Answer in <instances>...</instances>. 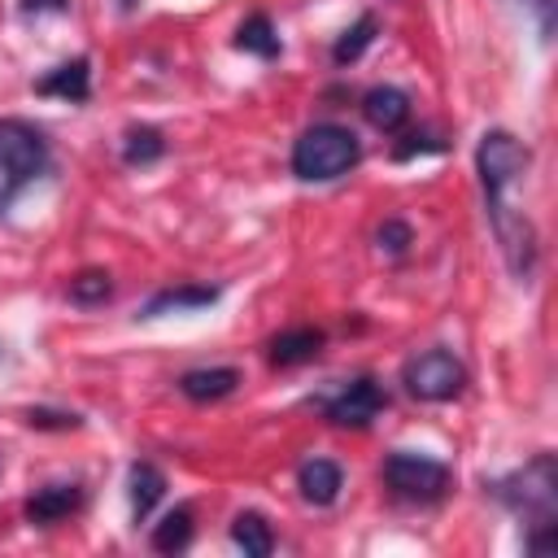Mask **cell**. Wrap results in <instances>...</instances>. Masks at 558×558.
Returning <instances> with one entry per match:
<instances>
[{
    "instance_id": "3957f363",
    "label": "cell",
    "mask_w": 558,
    "mask_h": 558,
    "mask_svg": "<svg viewBox=\"0 0 558 558\" xmlns=\"http://www.w3.org/2000/svg\"><path fill=\"white\" fill-rule=\"evenodd\" d=\"M488 493L501 506H510L514 514H523L527 523H554V510H558V466H554V453H536L527 466L493 480Z\"/></svg>"
},
{
    "instance_id": "7402d4cb",
    "label": "cell",
    "mask_w": 558,
    "mask_h": 558,
    "mask_svg": "<svg viewBox=\"0 0 558 558\" xmlns=\"http://www.w3.org/2000/svg\"><path fill=\"white\" fill-rule=\"evenodd\" d=\"M22 418L31 427H39V432H74V427H83V418L74 410H48V405H31Z\"/></svg>"
},
{
    "instance_id": "d6986e66",
    "label": "cell",
    "mask_w": 558,
    "mask_h": 558,
    "mask_svg": "<svg viewBox=\"0 0 558 558\" xmlns=\"http://www.w3.org/2000/svg\"><path fill=\"white\" fill-rule=\"evenodd\" d=\"M157 157H166V135L157 126H126V135H122V161L126 166H153Z\"/></svg>"
},
{
    "instance_id": "4fadbf2b",
    "label": "cell",
    "mask_w": 558,
    "mask_h": 558,
    "mask_svg": "<svg viewBox=\"0 0 558 558\" xmlns=\"http://www.w3.org/2000/svg\"><path fill=\"white\" fill-rule=\"evenodd\" d=\"M296 488L310 506H331L344 488V471L331 462V458H305L296 466Z\"/></svg>"
},
{
    "instance_id": "9a60e30c",
    "label": "cell",
    "mask_w": 558,
    "mask_h": 558,
    "mask_svg": "<svg viewBox=\"0 0 558 558\" xmlns=\"http://www.w3.org/2000/svg\"><path fill=\"white\" fill-rule=\"evenodd\" d=\"M126 488H131V519L144 523V519L157 510V501L166 497V475H161L153 462H131Z\"/></svg>"
},
{
    "instance_id": "277c9868",
    "label": "cell",
    "mask_w": 558,
    "mask_h": 558,
    "mask_svg": "<svg viewBox=\"0 0 558 558\" xmlns=\"http://www.w3.org/2000/svg\"><path fill=\"white\" fill-rule=\"evenodd\" d=\"M401 384L414 401L440 405V401H453L466 388V366L449 349H423L401 366Z\"/></svg>"
},
{
    "instance_id": "603a6c76",
    "label": "cell",
    "mask_w": 558,
    "mask_h": 558,
    "mask_svg": "<svg viewBox=\"0 0 558 558\" xmlns=\"http://www.w3.org/2000/svg\"><path fill=\"white\" fill-rule=\"evenodd\" d=\"M375 240H379V248H384V253L401 257V253L414 244V231H410V222H401V218H384V222H379V231H375Z\"/></svg>"
},
{
    "instance_id": "7c38bea8",
    "label": "cell",
    "mask_w": 558,
    "mask_h": 558,
    "mask_svg": "<svg viewBox=\"0 0 558 558\" xmlns=\"http://www.w3.org/2000/svg\"><path fill=\"white\" fill-rule=\"evenodd\" d=\"M240 371L235 366H196V371H183L179 375V392L187 397V401H222V397H231L235 388H240Z\"/></svg>"
},
{
    "instance_id": "6da1fadb",
    "label": "cell",
    "mask_w": 558,
    "mask_h": 558,
    "mask_svg": "<svg viewBox=\"0 0 558 558\" xmlns=\"http://www.w3.org/2000/svg\"><path fill=\"white\" fill-rule=\"evenodd\" d=\"M362 157V144L349 126L340 122H314L296 135L292 144V174L305 179V183H327V179H340L357 166Z\"/></svg>"
},
{
    "instance_id": "ba28073f",
    "label": "cell",
    "mask_w": 558,
    "mask_h": 558,
    "mask_svg": "<svg viewBox=\"0 0 558 558\" xmlns=\"http://www.w3.org/2000/svg\"><path fill=\"white\" fill-rule=\"evenodd\" d=\"M78 506H83V484H44V488H35V493L26 497L22 514H26V523L48 527V523L70 519Z\"/></svg>"
},
{
    "instance_id": "9c48e42d",
    "label": "cell",
    "mask_w": 558,
    "mask_h": 558,
    "mask_svg": "<svg viewBox=\"0 0 558 558\" xmlns=\"http://www.w3.org/2000/svg\"><path fill=\"white\" fill-rule=\"evenodd\" d=\"M35 92L39 96H61L70 105H83L92 96V61L87 57H74V61H61L52 65L48 74L35 78Z\"/></svg>"
},
{
    "instance_id": "8992f818",
    "label": "cell",
    "mask_w": 558,
    "mask_h": 558,
    "mask_svg": "<svg viewBox=\"0 0 558 558\" xmlns=\"http://www.w3.org/2000/svg\"><path fill=\"white\" fill-rule=\"evenodd\" d=\"M384 484L401 497V501H440L453 484V471L427 453H410L397 449L384 458Z\"/></svg>"
},
{
    "instance_id": "7a4b0ae2",
    "label": "cell",
    "mask_w": 558,
    "mask_h": 558,
    "mask_svg": "<svg viewBox=\"0 0 558 558\" xmlns=\"http://www.w3.org/2000/svg\"><path fill=\"white\" fill-rule=\"evenodd\" d=\"M48 170V140L26 118H0V214Z\"/></svg>"
},
{
    "instance_id": "ac0fdd59",
    "label": "cell",
    "mask_w": 558,
    "mask_h": 558,
    "mask_svg": "<svg viewBox=\"0 0 558 558\" xmlns=\"http://www.w3.org/2000/svg\"><path fill=\"white\" fill-rule=\"evenodd\" d=\"M375 35H379V17L375 13H362L349 31H340V39L331 44V61L336 65H353L371 44H375Z\"/></svg>"
},
{
    "instance_id": "44dd1931",
    "label": "cell",
    "mask_w": 558,
    "mask_h": 558,
    "mask_svg": "<svg viewBox=\"0 0 558 558\" xmlns=\"http://www.w3.org/2000/svg\"><path fill=\"white\" fill-rule=\"evenodd\" d=\"M70 301L74 305H105L109 296H113V279H109V270H78L74 279H70Z\"/></svg>"
},
{
    "instance_id": "d4e9b609",
    "label": "cell",
    "mask_w": 558,
    "mask_h": 558,
    "mask_svg": "<svg viewBox=\"0 0 558 558\" xmlns=\"http://www.w3.org/2000/svg\"><path fill=\"white\" fill-rule=\"evenodd\" d=\"M536 9V22H541V39L549 44L554 39V0H527Z\"/></svg>"
},
{
    "instance_id": "30bf717a",
    "label": "cell",
    "mask_w": 558,
    "mask_h": 558,
    "mask_svg": "<svg viewBox=\"0 0 558 558\" xmlns=\"http://www.w3.org/2000/svg\"><path fill=\"white\" fill-rule=\"evenodd\" d=\"M362 118L375 131H401L405 118H410V96L392 83H375V87L362 92Z\"/></svg>"
},
{
    "instance_id": "5b68a950",
    "label": "cell",
    "mask_w": 558,
    "mask_h": 558,
    "mask_svg": "<svg viewBox=\"0 0 558 558\" xmlns=\"http://www.w3.org/2000/svg\"><path fill=\"white\" fill-rule=\"evenodd\" d=\"M527 161H532V153H527V144L519 135H510L501 126L484 131L480 135V148H475V170H480L484 201L488 196H506L519 183V174L527 170Z\"/></svg>"
},
{
    "instance_id": "5bb4252c",
    "label": "cell",
    "mask_w": 558,
    "mask_h": 558,
    "mask_svg": "<svg viewBox=\"0 0 558 558\" xmlns=\"http://www.w3.org/2000/svg\"><path fill=\"white\" fill-rule=\"evenodd\" d=\"M222 292L214 288V283H179V288H161V292H153L148 301H144V310H140V318H157V314H170V310H205V305H214Z\"/></svg>"
},
{
    "instance_id": "8fae6325",
    "label": "cell",
    "mask_w": 558,
    "mask_h": 558,
    "mask_svg": "<svg viewBox=\"0 0 558 558\" xmlns=\"http://www.w3.org/2000/svg\"><path fill=\"white\" fill-rule=\"evenodd\" d=\"M323 344H327V331H318V327H288V331L266 340V357H270V366H301V362H314L323 353Z\"/></svg>"
},
{
    "instance_id": "ffe728a7",
    "label": "cell",
    "mask_w": 558,
    "mask_h": 558,
    "mask_svg": "<svg viewBox=\"0 0 558 558\" xmlns=\"http://www.w3.org/2000/svg\"><path fill=\"white\" fill-rule=\"evenodd\" d=\"M192 545V510L187 506H174L157 527H153V549L157 554H179Z\"/></svg>"
},
{
    "instance_id": "cb8c5ba5",
    "label": "cell",
    "mask_w": 558,
    "mask_h": 558,
    "mask_svg": "<svg viewBox=\"0 0 558 558\" xmlns=\"http://www.w3.org/2000/svg\"><path fill=\"white\" fill-rule=\"evenodd\" d=\"M418 153H445V144H440L436 135H423V131H414V135H405V140L392 148V157H397V161H405V157H418Z\"/></svg>"
},
{
    "instance_id": "e0dca14e",
    "label": "cell",
    "mask_w": 558,
    "mask_h": 558,
    "mask_svg": "<svg viewBox=\"0 0 558 558\" xmlns=\"http://www.w3.org/2000/svg\"><path fill=\"white\" fill-rule=\"evenodd\" d=\"M231 541H235L248 558H270V549H275V532H270V523H266L257 510H240V514H235Z\"/></svg>"
},
{
    "instance_id": "484cf974",
    "label": "cell",
    "mask_w": 558,
    "mask_h": 558,
    "mask_svg": "<svg viewBox=\"0 0 558 558\" xmlns=\"http://www.w3.org/2000/svg\"><path fill=\"white\" fill-rule=\"evenodd\" d=\"M22 13H70V0H22Z\"/></svg>"
},
{
    "instance_id": "2e32d148",
    "label": "cell",
    "mask_w": 558,
    "mask_h": 558,
    "mask_svg": "<svg viewBox=\"0 0 558 558\" xmlns=\"http://www.w3.org/2000/svg\"><path fill=\"white\" fill-rule=\"evenodd\" d=\"M235 48H240V52H253V57H262V61H275V57L283 52L279 31H275V22H270L266 13H248V17L240 22Z\"/></svg>"
},
{
    "instance_id": "52a82bcc",
    "label": "cell",
    "mask_w": 558,
    "mask_h": 558,
    "mask_svg": "<svg viewBox=\"0 0 558 558\" xmlns=\"http://www.w3.org/2000/svg\"><path fill=\"white\" fill-rule=\"evenodd\" d=\"M384 405H388V392L375 375H357V379L340 384V392L323 397V414L336 427H371Z\"/></svg>"
}]
</instances>
